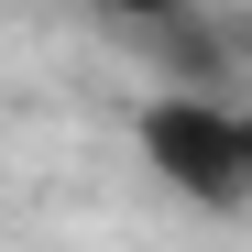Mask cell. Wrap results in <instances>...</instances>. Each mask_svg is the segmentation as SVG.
<instances>
[{
	"mask_svg": "<svg viewBox=\"0 0 252 252\" xmlns=\"http://www.w3.org/2000/svg\"><path fill=\"white\" fill-rule=\"evenodd\" d=\"M88 11H99L110 33H132V44H154V33H176V22H197V0H88Z\"/></svg>",
	"mask_w": 252,
	"mask_h": 252,
	"instance_id": "obj_3",
	"label": "cell"
},
{
	"mask_svg": "<svg viewBox=\"0 0 252 252\" xmlns=\"http://www.w3.org/2000/svg\"><path fill=\"white\" fill-rule=\"evenodd\" d=\"M241 176H252V99H241Z\"/></svg>",
	"mask_w": 252,
	"mask_h": 252,
	"instance_id": "obj_4",
	"label": "cell"
},
{
	"mask_svg": "<svg viewBox=\"0 0 252 252\" xmlns=\"http://www.w3.org/2000/svg\"><path fill=\"white\" fill-rule=\"evenodd\" d=\"M154 66H164V88H197V99H230V44L208 22H176V33H154Z\"/></svg>",
	"mask_w": 252,
	"mask_h": 252,
	"instance_id": "obj_2",
	"label": "cell"
},
{
	"mask_svg": "<svg viewBox=\"0 0 252 252\" xmlns=\"http://www.w3.org/2000/svg\"><path fill=\"white\" fill-rule=\"evenodd\" d=\"M132 143L154 164V187H176L208 220H241L252 176H241V99H197V88H154L132 110Z\"/></svg>",
	"mask_w": 252,
	"mask_h": 252,
	"instance_id": "obj_1",
	"label": "cell"
}]
</instances>
